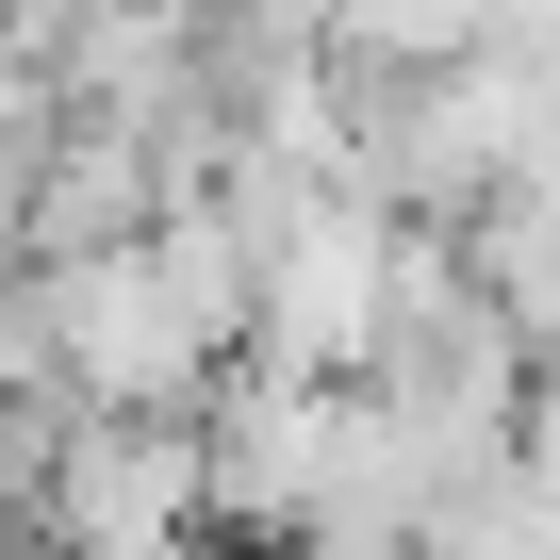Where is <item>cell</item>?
<instances>
[{
    "mask_svg": "<svg viewBox=\"0 0 560 560\" xmlns=\"http://www.w3.org/2000/svg\"><path fill=\"white\" fill-rule=\"evenodd\" d=\"M214 363H247V231L214 198L34 264V380L67 412H198Z\"/></svg>",
    "mask_w": 560,
    "mask_h": 560,
    "instance_id": "1",
    "label": "cell"
},
{
    "mask_svg": "<svg viewBox=\"0 0 560 560\" xmlns=\"http://www.w3.org/2000/svg\"><path fill=\"white\" fill-rule=\"evenodd\" d=\"M429 280H445V214L412 231L396 198L314 182V198L247 214V363H280V380H363Z\"/></svg>",
    "mask_w": 560,
    "mask_h": 560,
    "instance_id": "2",
    "label": "cell"
},
{
    "mask_svg": "<svg viewBox=\"0 0 560 560\" xmlns=\"http://www.w3.org/2000/svg\"><path fill=\"white\" fill-rule=\"evenodd\" d=\"M18 511H34V560H214L182 412H50Z\"/></svg>",
    "mask_w": 560,
    "mask_h": 560,
    "instance_id": "3",
    "label": "cell"
},
{
    "mask_svg": "<svg viewBox=\"0 0 560 560\" xmlns=\"http://www.w3.org/2000/svg\"><path fill=\"white\" fill-rule=\"evenodd\" d=\"M198 429V511L280 544L314 494H330V429H347V380H280V363H214V396L182 412Z\"/></svg>",
    "mask_w": 560,
    "mask_h": 560,
    "instance_id": "4",
    "label": "cell"
},
{
    "mask_svg": "<svg viewBox=\"0 0 560 560\" xmlns=\"http://www.w3.org/2000/svg\"><path fill=\"white\" fill-rule=\"evenodd\" d=\"M412 560H560V511H544L527 445H511V462H478L462 494H429V511H412Z\"/></svg>",
    "mask_w": 560,
    "mask_h": 560,
    "instance_id": "5",
    "label": "cell"
},
{
    "mask_svg": "<svg viewBox=\"0 0 560 560\" xmlns=\"http://www.w3.org/2000/svg\"><path fill=\"white\" fill-rule=\"evenodd\" d=\"M314 50H347V67H380V83H412V67H445V50H478V0H330V34Z\"/></svg>",
    "mask_w": 560,
    "mask_h": 560,
    "instance_id": "6",
    "label": "cell"
},
{
    "mask_svg": "<svg viewBox=\"0 0 560 560\" xmlns=\"http://www.w3.org/2000/svg\"><path fill=\"white\" fill-rule=\"evenodd\" d=\"M198 34H231V67H298L314 34H330V0H182Z\"/></svg>",
    "mask_w": 560,
    "mask_h": 560,
    "instance_id": "7",
    "label": "cell"
}]
</instances>
